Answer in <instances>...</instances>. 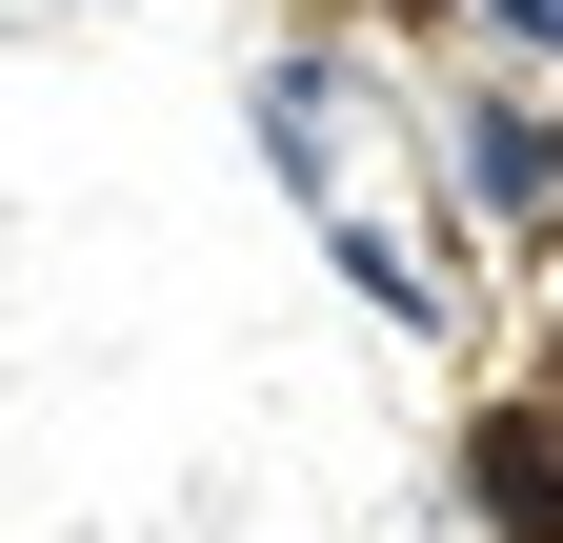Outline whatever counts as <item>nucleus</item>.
<instances>
[{
  "label": "nucleus",
  "mask_w": 563,
  "mask_h": 543,
  "mask_svg": "<svg viewBox=\"0 0 563 543\" xmlns=\"http://www.w3.org/2000/svg\"><path fill=\"white\" fill-rule=\"evenodd\" d=\"M443 162H463V201H483L504 242H563V121H543V101L463 81V101H443Z\"/></svg>",
  "instance_id": "obj_1"
},
{
  "label": "nucleus",
  "mask_w": 563,
  "mask_h": 543,
  "mask_svg": "<svg viewBox=\"0 0 563 543\" xmlns=\"http://www.w3.org/2000/svg\"><path fill=\"white\" fill-rule=\"evenodd\" d=\"M322 242H342V282H363L383 322H443V262H422L402 222H363V201H342V222H322Z\"/></svg>",
  "instance_id": "obj_4"
},
{
  "label": "nucleus",
  "mask_w": 563,
  "mask_h": 543,
  "mask_svg": "<svg viewBox=\"0 0 563 543\" xmlns=\"http://www.w3.org/2000/svg\"><path fill=\"white\" fill-rule=\"evenodd\" d=\"M242 121H262L282 201H302V222H342V60H322V41H282L262 81H242Z\"/></svg>",
  "instance_id": "obj_2"
},
{
  "label": "nucleus",
  "mask_w": 563,
  "mask_h": 543,
  "mask_svg": "<svg viewBox=\"0 0 563 543\" xmlns=\"http://www.w3.org/2000/svg\"><path fill=\"white\" fill-rule=\"evenodd\" d=\"M463 484H483L504 543H563V402H504V423L463 443Z\"/></svg>",
  "instance_id": "obj_3"
}]
</instances>
